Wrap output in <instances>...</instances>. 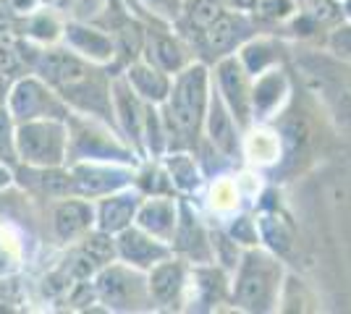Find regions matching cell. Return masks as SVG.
<instances>
[{
	"label": "cell",
	"instance_id": "cell-14",
	"mask_svg": "<svg viewBox=\"0 0 351 314\" xmlns=\"http://www.w3.org/2000/svg\"><path fill=\"white\" fill-rule=\"evenodd\" d=\"M136 209H139L136 196H113V199H108L103 209H100V228L108 231V233L129 228V223L136 218Z\"/></svg>",
	"mask_w": 351,
	"mask_h": 314
},
{
	"label": "cell",
	"instance_id": "cell-30",
	"mask_svg": "<svg viewBox=\"0 0 351 314\" xmlns=\"http://www.w3.org/2000/svg\"><path fill=\"white\" fill-rule=\"evenodd\" d=\"M43 186L50 194H63V192L71 189V179L69 176H60V173H45Z\"/></svg>",
	"mask_w": 351,
	"mask_h": 314
},
{
	"label": "cell",
	"instance_id": "cell-12",
	"mask_svg": "<svg viewBox=\"0 0 351 314\" xmlns=\"http://www.w3.org/2000/svg\"><path fill=\"white\" fill-rule=\"evenodd\" d=\"M129 181L126 173H116V170H100V168H76L73 173V186L82 192V194H105V192H113L118 186H123Z\"/></svg>",
	"mask_w": 351,
	"mask_h": 314
},
{
	"label": "cell",
	"instance_id": "cell-33",
	"mask_svg": "<svg viewBox=\"0 0 351 314\" xmlns=\"http://www.w3.org/2000/svg\"><path fill=\"white\" fill-rule=\"evenodd\" d=\"M32 31L37 34V37H56V24L53 21H47V18H37L34 24H32Z\"/></svg>",
	"mask_w": 351,
	"mask_h": 314
},
{
	"label": "cell",
	"instance_id": "cell-1",
	"mask_svg": "<svg viewBox=\"0 0 351 314\" xmlns=\"http://www.w3.org/2000/svg\"><path fill=\"white\" fill-rule=\"evenodd\" d=\"M234 301L247 312H267L273 309L280 285V265L265 252L249 249L244 259L236 265Z\"/></svg>",
	"mask_w": 351,
	"mask_h": 314
},
{
	"label": "cell",
	"instance_id": "cell-34",
	"mask_svg": "<svg viewBox=\"0 0 351 314\" xmlns=\"http://www.w3.org/2000/svg\"><path fill=\"white\" fill-rule=\"evenodd\" d=\"M223 3V8L226 11H254V5H257V0H220Z\"/></svg>",
	"mask_w": 351,
	"mask_h": 314
},
{
	"label": "cell",
	"instance_id": "cell-7",
	"mask_svg": "<svg viewBox=\"0 0 351 314\" xmlns=\"http://www.w3.org/2000/svg\"><path fill=\"white\" fill-rule=\"evenodd\" d=\"M43 74L53 84H60L66 90L82 87V84L89 81L87 66L82 60H76L73 55H66V53H47L43 58Z\"/></svg>",
	"mask_w": 351,
	"mask_h": 314
},
{
	"label": "cell",
	"instance_id": "cell-26",
	"mask_svg": "<svg viewBox=\"0 0 351 314\" xmlns=\"http://www.w3.org/2000/svg\"><path fill=\"white\" fill-rule=\"evenodd\" d=\"M199 275V288L205 291V301H218L223 296V291H226V278H223V272L220 270H199L197 272Z\"/></svg>",
	"mask_w": 351,
	"mask_h": 314
},
{
	"label": "cell",
	"instance_id": "cell-10",
	"mask_svg": "<svg viewBox=\"0 0 351 314\" xmlns=\"http://www.w3.org/2000/svg\"><path fill=\"white\" fill-rule=\"evenodd\" d=\"M136 220L139 225L149 231L152 236H158V239H168V236H173L176 231V207L171 199H152V202H147L145 207L136 212Z\"/></svg>",
	"mask_w": 351,
	"mask_h": 314
},
{
	"label": "cell",
	"instance_id": "cell-24",
	"mask_svg": "<svg viewBox=\"0 0 351 314\" xmlns=\"http://www.w3.org/2000/svg\"><path fill=\"white\" fill-rule=\"evenodd\" d=\"M84 252H87L92 259H97V262H110L113 254H116V246H113V239L108 236V231H103V233L89 236Z\"/></svg>",
	"mask_w": 351,
	"mask_h": 314
},
{
	"label": "cell",
	"instance_id": "cell-18",
	"mask_svg": "<svg viewBox=\"0 0 351 314\" xmlns=\"http://www.w3.org/2000/svg\"><path fill=\"white\" fill-rule=\"evenodd\" d=\"M116 110L121 120H123V129L134 136V139H139L142 136V110H139V105H136V97H134V92H129L126 84H116Z\"/></svg>",
	"mask_w": 351,
	"mask_h": 314
},
{
	"label": "cell",
	"instance_id": "cell-5",
	"mask_svg": "<svg viewBox=\"0 0 351 314\" xmlns=\"http://www.w3.org/2000/svg\"><path fill=\"white\" fill-rule=\"evenodd\" d=\"M202 34H205L210 53L223 58V55L236 53L252 37V24L241 11H223L213 24H207Z\"/></svg>",
	"mask_w": 351,
	"mask_h": 314
},
{
	"label": "cell",
	"instance_id": "cell-20",
	"mask_svg": "<svg viewBox=\"0 0 351 314\" xmlns=\"http://www.w3.org/2000/svg\"><path fill=\"white\" fill-rule=\"evenodd\" d=\"M152 55L160 71H181L184 68V50L171 37H155L152 40Z\"/></svg>",
	"mask_w": 351,
	"mask_h": 314
},
{
	"label": "cell",
	"instance_id": "cell-28",
	"mask_svg": "<svg viewBox=\"0 0 351 314\" xmlns=\"http://www.w3.org/2000/svg\"><path fill=\"white\" fill-rule=\"evenodd\" d=\"M231 239L244 246H254L257 244V223L249 218H236L231 225Z\"/></svg>",
	"mask_w": 351,
	"mask_h": 314
},
{
	"label": "cell",
	"instance_id": "cell-8",
	"mask_svg": "<svg viewBox=\"0 0 351 314\" xmlns=\"http://www.w3.org/2000/svg\"><path fill=\"white\" fill-rule=\"evenodd\" d=\"M118 252L123 259H129L134 265H152V262H160L168 257V249L160 246L158 241L147 239L142 231H129L123 228L121 231V241H118Z\"/></svg>",
	"mask_w": 351,
	"mask_h": 314
},
{
	"label": "cell",
	"instance_id": "cell-11",
	"mask_svg": "<svg viewBox=\"0 0 351 314\" xmlns=\"http://www.w3.org/2000/svg\"><path fill=\"white\" fill-rule=\"evenodd\" d=\"M97 291H100V296H103L108 304H113V306H132L139 285H136V280H134L132 275H126L121 267H113L100 275Z\"/></svg>",
	"mask_w": 351,
	"mask_h": 314
},
{
	"label": "cell",
	"instance_id": "cell-23",
	"mask_svg": "<svg viewBox=\"0 0 351 314\" xmlns=\"http://www.w3.org/2000/svg\"><path fill=\"white\" fill-rule=\"evenodd\" d=\"M223 11L226 8H223L220 0H194V5H191V24L197 29H205L207 24H213Z\"/></svg>",
	"mask_w": 351,
	"mask_h": 314
},
{
	"label": "cell",
	"instance_id": "cell-15",
	"mask_svg": "<svg viewBox=\"0 0 351 314\" xmlns=\"http://www.w3.org/2000/svg\"><path fill=\"white\" fill-rule=\"evenodd\" d=\"M184 288V267L178 262H165L160 267H155L149 278V291L158 301H173Z\"/></svg>",
	"mask_w": 351,
	"mask_h": 314
},
{
	"label": "cell",
	"instance_id": "cell-19",
	"mask_svg": "<svg viewBox=\"0 0 351 314\" xmlns=\"http://www.w3.org/2000/svg\"><path fill=\"white\" fill-rule=\"evenodd\" d=\"M45 105V92L40 84L34 81H21L14 92V113L21 118H32L43 110Z\"/></svg>",
	"mask_w": 351,
	"mask_h": 314
},
{
	"label": "cell",
	"instance_id": "cell-16",
	"mask_svg": "<svg viewBox=\"0 0 351 314\" xmlns=\"http://www.w3.org/2000/svg\"><path fill=\"white\" fill-rule=\"evenodd\" d=\"M69 40L73 42L76 50L87 53L95 60H108L113 58V40H108L100 31H89L82 27H69Z\"/></svg>",
	"mask_w": 351,
	"mask_h": 314
},
{
	"label": "cell",
	"instance_id": "cell-9",
	"mask_svg": "<svg viewBox=\"0 0 351 314\" xmlns=\"http://www.w3.org/2000/svg\"><path fill=\"white\" fill-rule=\"evenodd\" d=\"M283 90H286V81L280 71H263L252 87V118H267L278 107Z\"/></svg>",
	"mask_w": 351,
	"mask_h": 314
},
{
	"label": "cell",
	"instance_id": "cell-40",
	"mask_svg": "<svg viewBox=\"0 0 351 314\" xmlns=\"http://www.w3.org/2000/svg\"><path fill=\"white\" fill-rule=\"evenodd\" d=\"M53 3H60V0H53Z\"/></svg>",
	"mask_w": 351,
	"mask_h": 314
},
{
	"label": "cell",
	"instance_id": "cell-31",
	"mask_svg": "<svg viewBox=\"0 0 351 314\" xmlns=\"http://www.w3.org/2000/svg\"><path fill=\"white\" fill-rule=\"evenodd\" d=\"M145 3L162 16H176L181 8V0H145Z\"/></svg>",
	"mask_w": 351,
	"mask_h": 314
},
{
	"label": "cell",
	"instance_id": "cell-37",
	"mask_svg": "<svg viewBox=\"0 0 351 314\" xmlns=\"http://www.w3.org/2000/svg\"><path fill=\"white\" fill-rule=\"evenodd\" d=\"M341 11H343V18H349V24H351V0H343V3H341Z\"/></svg>",
	"mask_w": 351,
	"mask_h": 314
},
{
	"label": "cell",
	"instance_id": "cell-29",
	"mask_svg": "<svg viewBox=\"0 0 351 314\" xmlns=\"http://www.w3.org/2000/svg\"><path fill=\"white\" fill-rule=\"evenodd\" d=\"M147 118H145V123H147V142H149V150H155V152H160L162 150V142H165V136H162V131H160V120H158V113L155 110H147L145 113Z\"/></svg>",
	"mask_w": 351,
	"mask_h": 314
},
{
	"label": "cell",
	"instance_id": "cell-35",
	"mask_svg": "<svg viewBox=\"0 0 351 314\" xmlns=\"http://www.w3.org/2000/svg\"><path fill=\"white\" fill-rule=\"evenodd\" d=\"M341 113H343L346 120H351V84L341 92Z\"/></svg>",
	"mask_w": 351,
	"mask_h": 314
},
{
	"label": "cell",
	"instance_id": "cell-4",
	"mask_svg": "<svg viewBox=\"0 0 351 314\" xmlns=\"http://www.w3.org/2000/svg\"><path fill=\"white\" fill-rule=\"evenodd\" d=\"M19 150L37 165H58L63 157V129L58 123H27L19 131Z\"/></svg>",
	"mask_w": 351,
	"mask_h": 314
},
{
	"label": "cell",
	"instance_id": "cell-2",
	"mask_svg": "<svg viewBox=\"0 0 351 314\" xmlns=\"http://www.w3.org/2000/svg\"><path fill=\"white\" fill-rule=\"evenodd\" d=\"M171 100H168V120H171V129L181 139H197L202 123H205L207 113V68L202 63L184 68V74L178 76L176 87L171 92Z\"/></svg>",
	"mask_w": 351,
	"mask_h": 314
},
{
	"label": "cell",
	"instance_id": "cell-25",
	"mask_svg": "<svg viewBox=\"0 0 351 314\" xmlns=\"http://www.w3.org/2000/svg\"><path fill=\"white\" fill-rule=\"evenodd\" d=\"M328 47H330V53L336 58L349 60L351 63V24H341V27H336V29L330 31Z\"/></svg>",
	"mask_w": 351,
	"mask_h": 314
},
{
	"label": "cell",
	"instance_id": "cell-38",
	"mask_svg": "<svg viewBox=\"0 0 351 314\" xmlns=\"http://www.w3.org/2000/svg\"><path fill=\"white\" fill-rule=\"evenodd\" d=\"M5 181H8V176H5V173H3V170H0V186H3V183H5Z\"/></svg>",
	"mask_w": 351,
	"mask_h": 314
},
{
	"label": "cell",
	"instance_id": "cell-27",
	"mask_svg": "<svg viewBox=\"0 0 351 314\" xmlns=\"http://www.w3.org/2000/svg\"><path fill=\"white\" fill-rule=\"evenodd\" d=\"M254 11L265 18H289L293 14V0H257Z\"/></svg>",
	"mask_w": 351,
	"mask_h": 314
},
{
	"label": "cell",
	"instance_id": "cell-21",
	"mask_svg": "<svg viewBox=\"0 0 351 314\" xmlns=\"http://www.w3.org/2000/svg\"><path fill=\"white\" fill-rule=\"evenodd\" d=\"M302 14H307L317 27L343 21L341 0H304V11H302Z\"/></svg>",
	"mask_w": 351,
	"mask_h": 314
},
{
	"label": "cell",
	"instance_id": "cell-36",
	"mask_svg": "<svg viewBox=\"0 0 351 314\" xmlns=\"http://www.w3.org/2000/svg\"><path fill=\"white\" fill-rule=\"evenodd\" d=\"M5 136H8V116L0 110V144L5 142Z\"/></svg>",
	"mask_w": 351,
	"mask_h": 314
},
{
	"label": "cell",
	"instance_id": "cell-6",
	"mask_svg": "<svg viewBox=\"0 0 351 314\" xmlns=\"http://www.w3.org/2000/svg\"><path fill=\"white\" fill-rule=\"evenodd\" d=\"M207 134L213 147L223 155V157H239V126H236L234 116L228 110V105L223 103L220 92L215 90L207 100Z\"/></svg>",
	"mask_w": 351,
	"mask_h": 314
},
{
	"label": "cell",
	"instance_id": "cell-39",
	"mask_svg": "<svg viewBox=\"0 0 351 314\" xmlns=\"http://www.w3.org/2000/svg\"><path fill=\"white\" fill-rule=\"evenodd\" d=\"M0 84H3V74H0Z\"/></svg>",
	"mask_w": 351,
	"mask_h": 314
},
{
	"label": "cell",
	"instance_id": "cell-13",
	"mask_svg": "<svg viewBox=\"0 0 351 314\" xmlns=\"http://www.w3.org/2000/svg\"><path fill=\"white\" fill-rule=\"evenodd\" d=\"M129 81H132L134 90L139 92L142 97L152 100V103L165 100L168 92H171V84H168L165 74H162L160 68L147 66V63H136V66L129 68Z\"/></svg>",
	"mask_w": 351,
	"mask_h": 314
},
{
	"label": "cell",
	"instance_id": "cell-17",
	"mask_svg": "<svg viewBox=\"0 0 351 314\" xmlns=\"http://www.w3.org/2000/svg\"><path fill=\"white\" fill-rule=\"evenodd\" d=\"M89 225V207L82 202H69V205H60L56 212V228L63 239H71L79 231H84Z\"/></svg>",
	"mask_w": 351,
	"mask_h": 314
},
{
	"label": "cell",
	"instance_id": "cell-3",
	"mask_svg": "<svg viewBox=\"0 0 351 314\" xmlns=\"http://www.w3.org/2000/svg\"><path fill=\"white\" fill-rule=\"evenodd\" d=\"M218 92L223 103L228 105L239 129H247L252 123V87H249V71L241 58L223 55L218 63Z\"/></svg>",
	"mask_w": 351,
	"mask_h": 314
},
{
	"label": "cell",
	"instance_id": "cell-22",
	"mask_svg": "<svg viewBox=\"0 0 351 314\" xmlns=\"http://www.w3.org/2000/svg\"><path fill=\"white\" fill-rule=\"evenodd\" d=\"M171 176H173L176 186H181V189H194V186L199 183L194 160L186 157V155H176V157H171Z\"/></svg>",
	"mask_w": 351,
	"mask_h": 314
},
{
	"label": "cell",
	"instance_id": "cell-32",
	"mask_svg": "<svg viewBox=\"0 0 351 314\" xmlns=\"http://www.w3.org/2000/svg\"><path fill=\"white\" fill-rule=\"evenodd\" d=\"M16 68H19V60H16V55L8 50V47L0 45V74H14Z\"/></svg>",
	"mask_w": 351,
	"mask_h": 314
}]
</instances>
